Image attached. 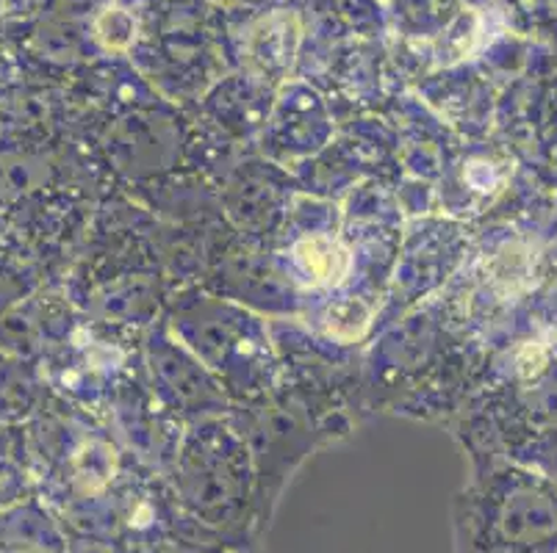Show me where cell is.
Instances as JSON below:
<instances>
[{
  "mask_svg": "<svg viewBox=\"0 0 557 553\" xmlns=\"http://www.w3.org/2000/svg\"><path fill=\"white\" fill-rule=\"evenodd\" d=\"M297 263H300L302 272L311 277L319 286H327V282L342 280L349 268V255L338 247L336 241L325 236L302 238L295 250Z\"/></svg>",
  "mask_w": 557,
  "mask_h": 553,
  "instance_id": "6da1fadb",
  "label": "cell"
},
{
  "mask_svg": "<svg viewBox=\"0 0 557 553\" xmlns=\"http://www.w3.org/2000/svg\"><path fill=\"white\" fill-rule=\"evenodd\" d=\"M369 324V311L363 307L361 302H342V304H333L331 311H327V332L336 335V338H358V335L367 329Z\"/></svg>",
  "mask_w": 557,
  "mask_h": 553,
  "instance_id": "7a4b0ae2",
  "label": "cell"
}]
</instances>
